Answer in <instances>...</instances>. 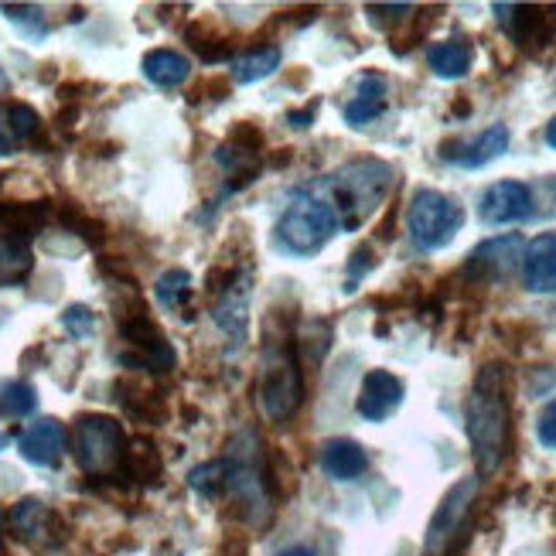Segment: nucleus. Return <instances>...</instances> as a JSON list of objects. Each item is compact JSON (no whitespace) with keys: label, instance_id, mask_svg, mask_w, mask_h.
I'll return each instance as SVG.
<instances>
[{"label":"nucleus","instance_id":"obj_8","mask_svg":"<svg viewBox=\"0 0 556 556\" xmlns=\"http://www.w3.org/2000/svg\"><path fill=\"white\" fill-rule=\"evenodd\" d=\"M481 222L485 226H509V222L533 219V188L522 181H495L481 195Z\"/></svg>","mask_w":556,"mask_h":556},{"label":"nucleus","instance_id":"obj_19","mask_svg":"<svg viewBox=\"0 0 556 556\" xmlns=\"http://www.w3.org/2000/svg\"><path fill=\"white\" fill-rule=\"evenodd\" d=\"M280 48L277 45H267V48H253V52L232 58V79L243 82V86H250V82H260L273 76V72L280 69Z\"/></svg>","mask_w":556,"mask_h":556},{"label":"nucleus","instance_id":"obj_16","mask_svg":"<svg viewBox=\"0 0 556 556\" xmlns=\"http://www.w3.org/2000/svg\"><path fill=\"white\" fill-rule=\"evenodd\" d=\"M461 151H451L444 154L447 161H458L461 168H481V164L495 161V157H502L509 151V127L505 123H495V127H488L485 134L475 137L471 144H458Z\"/></svg>","mask_w":556,"mask_h":556},{"label":"nucleus","instance_id":"obj_7","mask_svg":"<svg viewBox=\"0 0 556 556\" xmlns=\"http://www.w3.org/2000/svg\"><path fill=\"white\" fill-rule=\"evenodd\" d=\"M478 495V478H461L451 492L444 495L441 505H437L434 519L427 526V539H423V556H441L451 539L458 536V529L464 526V516L471 512Z\"/></svg>","mask_w":556,"mask_h":556},{"label":"nucleus","instance_id":"obj_9","mask_svg":"<svg viewBox=\"0 0 556 556\" xmlns=\"http://www.w3.org/2000/svg\"><path fill=\"white\" fill-rule=\"evenodd\" d=\"M522 260V239L519 236H499L481 243L475 253L468 256L464 273L475 280H502L519 267Z\"/></svg>","mask_w":556,"mask_h":556},{"label":"nucleus","instance_id":"obj_5","mask_svg":"<svg viewBox=\"0 0 556 556\" xmlns=\"http://www.w3.org/2000/svg\"><path fill=\"white\" fill-rule=\"evenodd\" d=\"M389 181H393V168L383 161H355L328 178V192L335 202L348 212L345 226L355 229L359 222L376 209V202L386 195Z\"/></svg>","mask_w":556,"mask_h":556},{"label":"nucleus","instance_id":"obj_28","mask_svg":"<svg viewBox=\"0 0 556 556\" xmlns=\"http://www.w3.org/2000/svg\"><path fill=\"white\" fill-rule=\"evenodd\" d=\"M536 437L543 447H550V451H556V400H550L543 406V413H539L536 420Z\"/></svg>","mask_w":556,"mask_h":556},{"label":"nucleus","instance_id":"obj_20","mask_svg":"<svg viewBox=\"0 0 556 556\" xmlns=\"http://www.w3.org/2000/svg\"><path fill=\"white\" fill-rule=\"evenodd\" d=\"M154 297L161 301L164 307H171V311H178L181 304L192 297V273L174 267V270H164L161 277H157L154 284Z\"/></svg>","mask_w":556,"mask_h":556},{"label":"nucleus","instance_id":"obj_25","mask_svg":"<svg viewBox=\"0 0 556 556\" xmlns=\"http://www.w3.org/2000/svg\"><path fill=\"white\" fill-rule=\"evenodd\" d=\"M62 328L69 331L76 342H86V338L96 331V314L89 311L86 304H72V307H65L62 311Z\"/></svg>","mask_w":556,"mask_h":556},{"label":"nucleus","instance_id":"obj_30","mask_svg":"<svg viewBox=\"0 0 556 556\" xmlns=\"http://www.w3.org/2000/svg\"><path fill=\"white\" fill-rule=\"evenodd\" d=\"M314 120V110H304V113H290L287 123H294V127H307V123Z\"/></svg>","mask_w":556,"mask_h":556},{"label":"nucleus","instance_id":"obj_22","mask_svg":"<svg viewBox=\"0 0 556 556\" xmlns=\"http://www.w3.org/2000/svg\"><path fill=\"white\" fill-rule=\"evenodd\" d=\"M35 406H38L35 386L7 383L4 389H0V410H4L7 417H28V413H35Z\"/></svg>","mask_w":556,"mask_h":556},{"label":"nucleus","instance_id":"obj_23","mask_svg":"<svg viewBox=\"0 0 556 556\" xmlns=\"http://www.w3.org/2000/svg\"><path fill=\"white\" fill-rule=\"evenodd\" d=\"M11 519H14V529H18L24 539H38L45 533L48 509H45V502H38V499H24L18 509H14Z\"/></svg>","mask_w":556,"mask_h":556},{"label":"nucleus","instance_id":"obj_4","mask_svg":"<svg viewBox=\"0 0 556 556\" xmlns=\"http://www.w3.org/2000/svg\"><path fill=\"white\" fill-rule=\"evenodd\" d=\"M72 451H76V461L86 475L106 478L127 464V437H123V427L113 417L86 413V417L76 420V430H72Z\"/></svg>","mask_w":556,"mask_h":556},{"label":"nucleus","instance_id":"obj_32","mask_svg":"<svg viewBox=\"0 0 556 556\" xmlns=\"http://www.w3.org/2000/svg\"><path fill=\"white\" fill-rule=\"evenodd\" d=\"M280 556H314V553L304 550V546H297V550H287V553H280Z\"/></svg>","mask_w":556,"mask_h":556},{"label":"nucleus","instance_id":"obj_27","mask_svg":"<svg viewBox=\"0 0 556 556\" xmlns=\"http://www.w3.org/2000/svg\"><path fill=\"white\" fill-rule=\"evenodd\" d=\"M372 267H376V253H372V246H359V250L352 253V260H348V287L345 290H355V280H362L365 273H369Z\"/></svg>","mask_w":556,"mask_h":556},{"label":"nucleus","instance_id":"obj_18","mask_svg":"<svg viewBox=\"0 0 556 556\" xmlns=\"http://www.w3.org/2000/svg\"><path fill=\"white\" fill-rule=\"evenodd\" d=\"M471 58H475L471 45H468V41H458V38L437 41V45L427 48L430 69H434V76H441V79H461V76H468Z\"/></svg>","mask_w":556,"mask_h":556},{"label":"nucleus","instance_id":"obj_1","mask_svg":"<svg viewBox=\"0 0 556 556\" xmlns=\"http://www.w3.org/2000/svg\"><path fill=\"white\" fill-rule=\"evenodd\" d=\"M464 420H468V437L475 447L478 475H495L509 447V379L502 365L492 362L478 372Z\"/></svg>","mask_w":556,"mask_h":556},{"label":"nucleus","instance_id":"obj_14","mask_svg":"<svg viewBox=\"0 0 556 556\" xmlns=\"http://www.w3.org/2000/svg\"><path fill=\"white\" fill-rule=\"evenodd\" d=\"M321 468L335 481H355L369 468V454H365L362 444L348 441V437H335L321 447Z\"/></svg>","mask_w":556,"mask_h":556},{"label":"nucleus","instance_id":"obj_29","mask_svg":"<svg viewBox=\"0 0 556 556\" xmlns=\"http://www.w3.org/2000/svg\"><path fill=\"white\" fill-rule=\"evenodd\" d=\"M410 11V4H369V21L383 28L386 21H400Z\"/></svg>","mask_w":556,"mask_h":556},{"label":"nucleus","instance_id":"obj_3","mask_svg":"<svg viewBox=\"0 0 556 556\" xmlns=\"http://www.w3.org/2000/svg\"><path fill=\"white\" fill-rule=\"evenodd\" d=\"M338 229V212L331 209L328 198H314L307 192H297L294 202L277 222V243L280 250L294 256H314L325 250V243Z\"/></svg>","mask_w":556,"mask_h":556},{"label":"nucleus","instance_id":"obj_34","mask_svg":"<svg viewBox=\"0 0 556 556\" xmlns=\"http://www.w3.org/2000/svg\"><path fill=\"white\" fill-rule=\"evenodd\" d=\"M4 444H7V437H4V434H0V447H4Z\"/></svg>","mask_w":556,"mask_h":556},{"label":"nucleus","instance_id":"obj_21","mask_svg":"<svg viewBox=\"0 0 556 556\" xmlns=\"http://www.w3.org/2000/svg\"><path fill=\"white\" fill-rule=\"evenodd\" d=\"M188 485H192L202 499H215V495L226 492V485H229V461L198 464V468H192V475H188Z\"/></svg>","mask_w":556,"mask_h":556},{"label":"nucleus","instance_id":"obj_17","mask_svg":"<svg viewBox=\"0 0 556 556\" xmlns=\"http://www.w3.org/2000/svg\"><path fill=\"white\" fill-rule=\"evenodd\" d=\"M140 65H144V76L161 89H174L192 76V62L181 52H174V48H154V52L144 55Z\"/></svg>","mask_w":556,"mask_h":556},{"label":"nucleus","instance_id":"obj_26","mask_svg":"<svg viewBox=\"0 0 556 556\" xmlns=\"http://www.w3.org/2000/svg\"><path fill=\"white\" fill-rule=\"evenodd\" d=\"M4 113H7V123H11V130H14V137L18 140H28V137L38 134L41 116L31 110L28 103H11V106H4Z\"/></svg>","mask_w":556,"mask_h":556},{"label":"nucleus","instance_id":"obj_11","mask_svg":"<svg viewBox=\"0 0 556 556\" xmlns=\"http://www.w3.org/2000/svg\"><path fill=\"white\" fill-rule=\"evenodd\" d=\"M65 441H69L65 423L55 417H41L21 434L18 451L24 461L38 464V468H52V464H58V458L65 454Z\"/></svg>","mask_w":556,"mask_h":556},{"label":"nucleus","instance_id":"obj_24","mask_svg":"<svg viewBox=\"0 0 556 556\" xmlns=\"http://www.w3.org/2000/svg\"><path fill=\"white\" fill-rule=\"evenodd\" d=\"M0 11L7 14V21H14L18 28L28 31L31 41H38L48 31V24H45V18H41V11H38V7H31V4H4Z\"/></svg>","mask_w":556,"mask_h":556},{"label":"nucleus","instance_id":"obj_10","mask_svg":"<svg viewBox=\"0 0 556 556\" xmlns=\"http://www.w3.org/2000/svg\"><path fill=\"white\" fill-rule=\"evenodd\" d=\"M403 379L393 376L386 369H372L365 372L362 379V393H359V413L372 423H383L386 417H393L403 403Z\"/></svg>","mask_w":556,"mask_h":556},{"label":"nucleus","instance_id":"obj_12","mask_svg":"<svg viewBox=\"0 0 556 556\" xmlns=\"http://www.w3.org/2000/svg\"><path fill=\"white\" fill-rule=\"evenodd\" d=\"M522 280L533 294H556V232H543L522 256Z\"/></svg>","mask_w":556,"mask_h":556},{"label":"nucleus","instance_id":"obj_13","mask_svg":"<svg viewBox=\"0 0 556 556\" xmlns=\"http://www.w3.org/2000/svg\"><path fill=\"white\" fill-rule=\"evenodd\" d=\"M383 110H386V79L379 72H365L355 82V96L345 103V120L352 127H365V123H372Z\"/></svg>","mask_w":556,"mask_h":556},{"label":"nucleus","instance_id":"obj_2","mask_svg":"<svg viewBox=\"0 0 556 556\" xmlns=\"http://www.w3.org/2000/svg\"><path fill=\"white\" fill-rule=\"evenodd\" d=\"M260 410L263 417L277 427L294 417L304 403V376H301V362H297V352L290 345V338H273L267 345V355H263V372H260Z\"/></svg>","mask_w":556,"mask_h":556},{"label":"nucleus","instance_id":"obj_15","mask_svg":"<svg viewBox=\"0 0 556 556\" xmlns=\"http://www.w3.org/2000/svg\"><path fill=\"white\" fill-rule=\"evenodd\" d=\"M31 267H35V256H31L28 236L14 229L0 232V287L21 284Z\"/></svg>","mask_w":556,"mask_h":556},{"label":"nucleus","instance_id":"obj_33","mask_svg":"<svg viewBox=\"0 0 556 556\" xmlns=\"http://www.w3.org/2000/svg\"><path fill=\"white\" fill-rule=\"evenodd\" d=\"M7 89H11V79H7V76H4V69H0V96H4Z\"/></svg>","mask_w":556,"mask_h":556},{"label":"nucleus","instance_id":"obj_6","mask_svg":"<svg viewBox=\"0 0 556 556\" xmlns=\"http://www.w3.org/2000/svg\"><path fill=\"white\" fill-rule=\"evenodd\" d=\"M461 226L464 209L454 198L434 192V188H420L413 195L410 212H406V229H410V239L417 250H441V246H447L458 236Z\"/></svg>","mask_w":556,"mask_h":556},{"label":"nucleus","instance_id":"obj_31","mask_svg":"<svg viewBox=\"0 0 556 556\" xmlns=\"http://www.w3.org/2000/svg\"><path fill=\"white\" fill-rule=\"evenodd\" d=\"M546 144H550L553 151H556V116H553L550 123H546Z\"/></svg>","mask_w":556,"mask_h":556}]
</instances>
